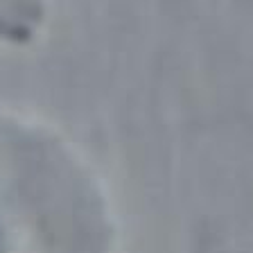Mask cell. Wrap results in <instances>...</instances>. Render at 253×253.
Segmentation results:
<instances>
[{
    "instance_id": "cell-1",
    "label": "cell",
    "mask_w": 253,
    "mask_h": 253,
    "mask_svg": "<svg viewBox=\"0 0 253 253\" xmlns=\"http://www.w3.org/2000/svg\"><path fill=\"white\" fill-rule=\"evenodd\" d=\"M104 188L75 145L0 109V253H111Z\"/></svg>"
},
{
    "instance_id": "cell-2",
    "label": "cell",
    "mask_w": 253,
    "mask_h": 253,
    "mask_svg": "<svg viewBox=\"0 0 253 253\" xmlns=\"http://www.w3.org/2000/svg\"><path fill=\"white\" fill-rule=\"evenodd\" d=\"M43 18L41 0H0V41L27 43Z\"/></svg>"
}]
</instances>
